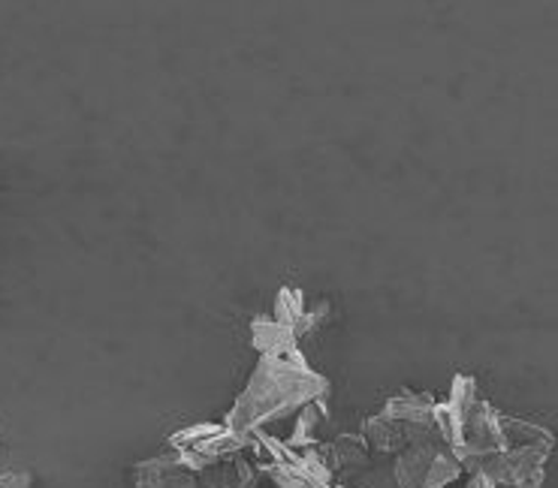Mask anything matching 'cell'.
I'll use <instances>...</instances> for the list:
<instances>
[{
	"label": "cell",
	"mask_w": 558,
	"mask_h": 488,
	"mask_svg": "<svg viewBox=\"0 0 558 488\" xmlns=\"http://www.w3.org/2000/svg\"><path fill=\"white\" fill-rule=\"evenodd\" d=\"M329 389L332 383L314 371L302 350L287 356H260L223 425L239 437L254 440L263 425L296 416L314 401L329 399Z\"/></svg>",
	"instance_id": "cell-1"
},
{
	"label": "cell",
	"mask_w": 558,
	"mask_h": 488,
	"mask_svg": "<svg viewBox=\"0 0 558 488\" xmlns=\"http://www.w3.org/2000/svg\"><path fill=\"white\" fill-rule=\"evenodd\" d=\"M438 437L462 467L483 464L510 447L507 419L483 399L471 374H456L447 401H438Z\"/></svg>",
	"instance_id": "cell-2"
},
{
	"label": "cell",
	"mask_w": 558,
	"mask_h": 488,
	"mask_svg": "<svg viewBox=\"0 0 558 488\" xmlns=\"http://www.w3.org/2000/svg\"><path fill=\"white\" fill-rule=\"evenodd\" d=\"M247 443L251 440L230 431L223 423H196L187 425V428H179L175 435L169 437V452L191 474H199V471H206L211 464L223 462L230 455H239Z\"/></svg>",
	"instance_id": "cell-3"
},
{
	"label": "cell",
	"mask_w": 558,
	"mask_h": 488,
	"mask_svg": "<svg viewBox=\"0 0 558 488\" xmlns=\"http://www.w3.org/2000/svg\"><path fill=\"white\" fill-rule=\"evenodd\" d=\"M462 474V464L444 447L441 437L416 440L396 455L399 488H447Z\"/></svg>",
	"instance_id": "cell-4"
},
{
	"label": "cell",
	"mask_w": 558,
	"mask_h": 488,
	"mask_svg": "<svg viewBox=\"0 0 558 488\" xmlns=\"http://www.w3.org/2000/svg\"><path fill=\"white\" fill-rule=\"evenodd\" d=\"M549 455H553V435L541 437V440H529V443H520V447L510 443L505 452L486 459L474 471H483L495 486L541 488L546 479Z\"/></svg>",
	"instance_id": "cell-5"
},
{
	"label": "cell",
	"mask_w": 558,
	"mask_h": 488,
	"mask_svg": "<svg viewBox=\"0 0 558 488\" xmlns=\"http://www.w3.org/2000/svg\"><path fill=\"white\" fill-rule=\"evenodd\" d=\"M263 447L272 455L266 464V474L278 488H344L336 483V474L326 467L324 452L312 450H287L272 437H263Z\"/></svg>",
	"instance_id": "cell-6"
},
{
	"label": "cell",
	"mask_w": 558,
	"mask_h": 488,
	"mask_svg": "<svg viewBox=\"0 0 558 488\" xmlns=\"http://www.w3.org/2000/svg\"><path fill=\"white\" fill-rule=\"evenodd\" d=\"M377 416L384 423H390L392 431L402 440V447L438 437V401L426 392H399L384 401Z\"/></svg>",
	"instance_id": "cell-7"
},
{
	"label": "cell",
	"mask_w": 558,
	"mask_h": 488,
	"mask_svg": "<svg viewBox=\"0 0 558 488\" xmlns=\"http://www.w3.org/2000/svg\"><path fill=\"white\" fill-rule=\"evenodd\" d=\"M272 320L284 329L293 341H302L305 334L317 332L329 320V302H308L305 293H299L293 286H284L275 298Z\"/></svg>",
	"instance_id": "cell-8"
},
{
	"label": "cell",
	"mask_w": 558,
	"mask_h": 488,
	"mask_svg": "<svg viewBox=\"0 0 558 488\" xmlns=\"http://www.w3.org/2000/svg\"><path fill=\"white\" fill-rule=\"evenodd\" d=\"M133 488H199V479L172 452H163L133 464Z\"/></svg>",
	"instance_id": "cell-9"
},
{
	"label": "cell",
	"mask_w": 558,
	"mask_h": 488,
	"mask_svg": "<svg viewBox=\"0 0 558 488\" xmlns=\"http://www.w3.org/2000/svg\"><path fill=\"white\" fill-rule=\"evenodd\" d=\"M196 479H199V488H251L257 483V471L245 459L230 455V459L199 471Z\"/></svg>",
	"instance_id": "cell-10"
},
{
	"label": "cell",
	"mask_w": 558,
	"mask_h": 488,
	"mask_svg": "<svg viewBox=\"0 0 558 488\" xmlns=\"http://www.w3.org/2000/svg\"><path fill=\"white\" fill-rule=\"evenodd\" d=\"M326 467L338 474V471H363L372 464V452L365 447V440L360 435H338L329 450H326Z\"/></svg>",
	"instance_id": "cell-11"
},
{
	"label": "cell",
	"mask_w": 558,
	"mask_h": 488,
	"mask_svg": "<svg viewBox=\"0 0 558 488\" xmlns=\"http://www.w3.org/2000/svg\"><path fill=\"white\" fill-rule=\"evenodd\" d=\"M326 413H329V399L314 401L308 407H302V411L296 413V428H293V435H290V440L284 443L287 450H305V447H312L314 435H317V428L324 425Z\"/></svg>",
	"instance_id": "cell-12"
},
{
	"label": "cell",
	"mask_w": 558,
	"mask_h": 488,
	"mask_svg": "<svg viewBox=\"0 0 558 488\" xmlns=\"http://www.w3.org/2000/svg\"><path fill=\"white\" fill-rule=\"evenodd\" d=\"M0 488H34V474L31 471H3Z\"/></svg>",
	"instance_id": "cell-13"
},
{
	"label": "cell",
	"mask_w": 558,
	"mask_h": 488,
	"mask_svg": "<svg viewBox=\"0 0 558 488\" xmlns=\"http://www.w3.org/2000/svg\"><path fill=\"white\" fill-rule=\"evenodd\" d=\"M468 488H498V486H495L493 479L483 474V471H474V476H471V483H468Z\"/></svg>",
	"instance_id": "cell-14"
}]
</instances>
